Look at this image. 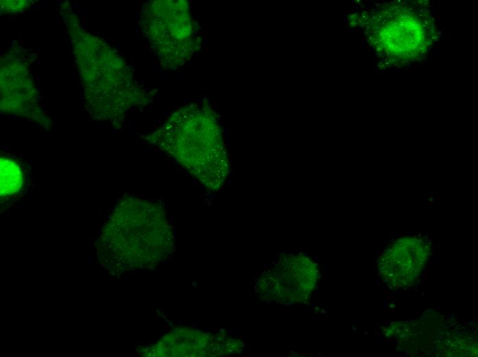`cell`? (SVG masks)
Wrapping results in <instances>:
<instances>
[{
	"label": "cell",
	"instance_id": "6da1fadb",
	"mask_svg": "<svg viewBox=\"0 0 478 357\" xmlns=\"http://www.w3.org/2000/svg\"><path fill=\"white\" fill-rule=\"evenodd\" d=\"M204 112L185 111L174 116L161 136L162 148L203 185L218 187L225 174Z\"/></svg>",
	"mask_w": 478,
	"mask_h": 357
},
{
	"label": "cell",
	"instance_id": "7a4b0ae2",
	"mask_svg": "<svg viewBox=\"0 0 478 357\" xmlns=\"http://www.w3.org/2000/svg\"><path fill=\"white\" fill-rule=\"evenodd\" d=\"M376 47L387 64L411 62L427 51L433 41L429 14L410 5L385 9L377 23Z\"/></svg>",
	"mask_w": 478,
	"mask_h": 357
},
{
	"label": "cell",
	"instance_id": "3957f363",
	"mask_svg": "<svg viewBox=\"0 0 478 357\" xmlns=\"http://www.w3.org/2000/svg\"><path fill=\"white\" fill-rule=\"evenodd\" d=\"M1 196L14 195L22 189L23 185V172L13 159L1 158Z\"/></svg>",
	"mask_w": 478,
	"mask_h": 357
}]
</instances>
